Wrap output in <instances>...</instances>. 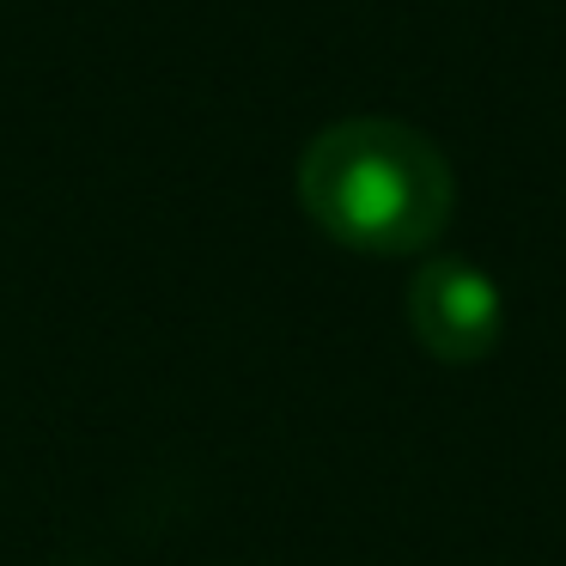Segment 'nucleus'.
<instances>
[{
    "label": "nucleus",
    "instance_id": "nucleus-1",
    "mask_svg": "<svg viewBox=\"0 0 566 566\" xmlns=\"http://www.w3.org/2000/svg\"><path fill=\"white\" fill-rule=\"evenodd\" d=\"M298 208L359 256H420L457 213V177L439 140L396 116H342L298 153Z\"/></svg>",
    "mask_w": 566,
    "mask_h": 566
},
{
    "label": "nucleus",
    "instance_id": "nucleus-2",
    "mask_svg": "<svg viewBox=\"0 0 566 566\" xmlns=\"http://www.w3.org/2000/svg\"><path fill=\"white\" fill-rule=\"evenodd\" d=\"M408 329L439 366H475L505 335V293L481 262L432 256L408 281Z\"/></svg>",
    "mask_w": 566,
    "mask_h": 566
}]
</instances>
